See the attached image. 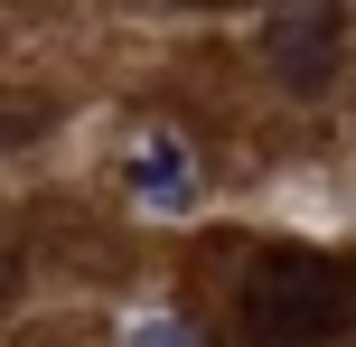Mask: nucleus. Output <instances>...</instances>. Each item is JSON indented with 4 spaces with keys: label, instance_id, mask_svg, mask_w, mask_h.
Masks as SVG:
<instances>
[{
    "label": "nucleus",
    "instance_id": "1",
    "mask_svg": "<svg viewBox=\"0 0 356 347\" xmlns=\"http://www.w3.org/2000/svg\"><path fill=\"white\" fill-rule=\"evenodd\" d=\"M234 329H244V347H338V338H356V263L309 254V244L253 254L244 291H234Z\"/></svg>",
    "mask_w": 356,
    "mask_h": 347
},
{
    "label": "nucleus",
    "instance_id": "2",
    "mask_svg": "<svg viewBox=\"0 0 356 347\" xmlns=\"http://www.w3.org/2000/svg\"><path fill=\"white\" fill-rule=\"evenodd\" d=\"M263 56H272V75H282L291 94H319L328 75H338V56H347V19L338 10H272L263 19Z\"/></svg>",
    "mask_w": 356,
    "mask_h": 347
},
{
    "label": "nucleus",
    "instance_id": "3",
    "mask_svg": "<svg viewBox=\"0 0 356 347\" xmlns=\"http://www.w3.org/2000/svg\"><path fill=\"white\" fill-rule=\"evenodd\" d=\"M131 188H141V207H160V216H188L197 207V179H188L178 131H141V141H131Z\"/></svg>",
    "mask_w": 356,
    "mask_h": 347
},
{
    "label": "nucleus",
    "instance_id": "4",
    "mask_svg": "<svg viewBox=\"0 0 356 347\" xmlns=\"http://www.w3.org/2000/svg\"><path fill=\"white\" fill-rule=\"evenodd\" d=\"M141 347H188V329H141Z\"/></svg>",
    "mask_w": 356,
    "mask_h": 347
}]
</instances>
